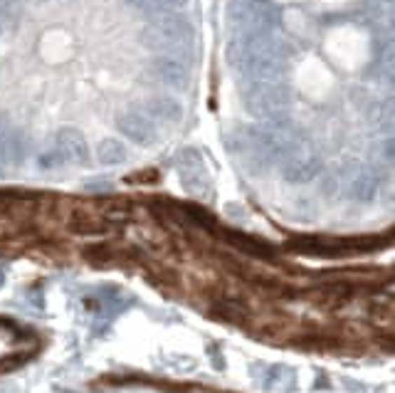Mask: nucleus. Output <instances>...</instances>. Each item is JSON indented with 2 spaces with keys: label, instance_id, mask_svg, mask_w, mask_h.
<instances>
[{
  "label": "nucleus",
  "instance_id": "obj_11",
  "mask_svg": "<svg viewBox=\"0 0 395 393\" xmlns=\"http://www.w3.org/2000/svg\"><path fill=\"white\" fill-rule=\"evenodd\" d=\"M354 195L356 198H363V200H368V198H373V193H375V179L370 176L368 171H361L359 176L354 179Z\"/></svg>",
  "mask_w": 395,
  "mask_h": 393
},
{
  "label": "nucleus",
  "instance_id": "obj_13",
  "mask_svg": "<svg viewBox=\"0 0 395 393\" xmlns=\"http://www.w3.org/2000/svg\"><path fill=\"white\" fill-rule=\"evenodd\" d=\"M0 35H3V20H0Z\"/></svg>",
  "mask_w": 395,
  "mask_h": 393
},
{
  "label": "nucleus",
  "instance_id": "obj_10",
  "mask_svg": "<svg viewBox=\"0 0 395 393\" xmlns=\"http://www.w3.org/2000/svg\"><path fill=\"white\" fill-rule=\"evenodd\" d=\"M97 158H99V163H104V166H119V163L126 161L124 144H121L119 139H104V142H99Z\"/></svg>",
  "mask_w": 395,
  "mask_h": 393
},
{
  "label": "nucleus",
  "instance_id": "obj_9",
  "mask_svg": "<svg viewBox=\"0 0 395 393\" xmlns=\"http://www.w3.org/2000/svg\"><path fill=\"white\" fill-rule=\"evenodd\" d=\"M141 111H144L148 119L153 121V124H178V121L183 119V106L178 99H173V97H153V99L144 102V106H141Z\"/></svg>",
  "mask_w": 395,
  "mask_h": 393
},
{
  "label": "nucleus",
  "instance_id": "obj_5",
  "mask_svg": "<svg viewBox=\"0 0 395 393\" xmlns=\"http://www.w3.org/2000/svg\"><path fill=\"white\" fill-rule=\"evenodd\" d=\"M116 126H119V131L129 139V142L139 144V146H151L158 137L156 124H153L139 106H129V109L119 111V116H116Z\"/></svg>",
  "mask_w": 395,
  "mask_h": 393
},
{
  "label": "nucleus",
  "instance_id": "obj_6",
  "mask_svg": "<svg viewBox=\"0 0 395 393\" xmlns=\"http://www.w3.org/2000/svg\"><path fill=\"white\" fill-rule=\"evenodd\" d=\"M282 163H284L282 171L291 184H309V181L317 179L319 173V158L299 146V142L291 144L289 151L282 156Z\"/></svg>",
  "mask_w": 395,
  "mask_h": 393
},
{
  "label": "nucleus",
  "instance_id": "obj_2",
  "mask_svg": "<svg viewBox=\"0 0 395 393\" xmlns=\"http://www.w3.org/2000/svg\"><path fill=\"white\" fill-rule=\"evenodd\" d=\"M141 40L151 53H158L161 57L183 60L190 55L195 32L186 18H181L178 13H166V15H156L144 27Z\"/></svg>",
  "mask_w": 395,
  "mask_h": 393
},
{
  "label": "nucleus",
  "instance_id": "obj_3",
  "mask_svg": "<svg viewBox=\"0 0 395 393\" xmlns=\"http://www.w3.org/2000/svg\"><path fill=\"white\" fill-rule=\"evenodd\" d=\"M242 102L247 114L262 121H279L286 116L291 104L289 90L282 82H267V79H252L242 92Z\"/></svg>",
  "mask_w": 395,
  "mask_h": 393
},
{
  "label": "nucleus",
  "instance_id": "obj_8",
  "mask_svg": "<svg viewBox=\"0 0 395 393\" xmlns=\"http://www.w3.org/2000/svg\"><path fill=\"white\" fill-rule=\"evenodd\" d=\"M55 151L60 153L62 163H87L89 161V146L84 142V137L77 129L67 126V129L57 131V144H55Z\"/></svg>",
  "mask_w": 395,
  "mask_h": 393
},
{
  "label": "nucleus",
  "instance_id": "obj_7",
  "mask_svg": "<svg viewBox=\"0 0 395 393\" xmlns=\"http://www.w3.org/2000/svg\"><path fill=\"white\" fill-rule=\"evenodd\" d=\"M151 74L171 90H186L190 84V69L178 57H156L151 62Z\"/></svg>",
  "mask_w": 395,
  "mask_h": 393
},
{
  "label": "nucleus",
  "instance_id": "obj_12",
  "mask_svg": "<svg viewBox=\"0 0 395 393\" xmlns=\"http://www.w3.org/2000/svg\"><path fill=\"white\" fill-rule=\"evenodd\" d=\"M156 15H166V13H178L188 6V0H144Z\"/></svg>",
  "mask_w": 395,
  "mask_h": 393
},
{
  "label": "nucleus",
  "instance_id": "obj_1",
  "mask_svg": "<svg viewBox=\"0 0 395 393\" xmlns=\"http://www.w3.org/2000/svg\"><path fill=\"white\" fill-rule=\"evenodd\" d=\"M228 62L244 77L279 82L286 48L272 32H235L228 45Z\"/></svg>",
  "mask_w": 395,
  "mask_h": 393
},
{
  "label": "nucleus",
  "instance_id": "obj_4",
  "mask_svg": "<svg viewBox=\"0 0 395 393\" xmlns=\"http://www.w3.org/2000/svg\"><path fill=\"white\" fill-rule=\"evenodd\" d=\"M235 32H272L279 25V8L272 0H237L230 8Z\"/></svg>",
  "mask_w": 395,
  "mask_h": 393
}]
</instances>
